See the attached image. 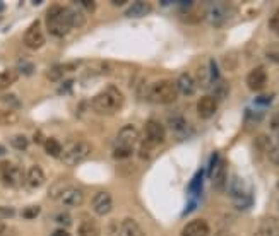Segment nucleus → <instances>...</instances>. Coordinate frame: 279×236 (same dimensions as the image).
<instances>
[{
  "instance_id": "1",
  "label": "nucleus",
  "mask_w": 279,
  "mask_h": 236,
  "mask_svg": "<svg viewBox=\"0 0 279 236\" xmlns=\"http://www.w3.org/2000/svg\"><path fill=\"white\" fill-rule=\"evenodd\" d=\"M45 24H47L48 33L55 36V38H63L71 33L74 27V17H72V9L63 7L55 4L47 11V17H45Z\"/></svg>"
},
{
  "instance_id": "2",
  "label": "nucleus",
  "mask_w": 279,
  "mask_h": 236,
  "mask_svg": "<svg viewBox=\"0 0 279 236\" xmlns=\"http://www.w3.org/2000/svg\"><path fill=\"white\" fill-rule=\"evenodd\" d=\"M123 92L117 86H107L91 99V108L98 115H113L123 106Z\"/></svg>"
},
{
  "instance_id": "3",
  "label": "nucleus",
  "mask_w": 279,
  "mask_h": 236,
  "mask_svg": "<svg viewBox=\"0 0 279 236\" xmlns=\"http://www.w3.org/2000/svg\"><path fill=\"white\" fill-rule=\"evenodd\" d=\"M178 98L177 82L171 79H161V81L153 82L146 89V99L154 105H171Z\"/></svg>"
},
{
  "instance_id": "4",
  "label": "nucleus",
  "mask_w": 279,
  "mask_h": 236,
  "mask_svg": "<svg viewBox=\"0 0 279 236\" xmlns=\"http://www.w3.org/2000/svg\"><path fill=\"white\" fill-rule=\"evenodd\" d=\"M50 197L55 198L65 207H79L84 202V192L72 185H63L57 182L50 188Z\"/></svg>"
},
{
  "instance_id": "5",
  "label": "nucleus",
  "mask_w": 279,
  "mask_h": 236,
  "mask_svg": "<svg viewBox=\"0 0 279 236\" xmlns=\"http://www.w3.org/2000/svg\"><path fill=\"white\" fill-rule=\"evenodd\" d=\"M228 192H230V197L236 209L243 211L247 207L252 206V192H250V187L238 175H233L231 177L230 183H228Z\"/></svg>"
},
{
  "instance_id": "6",
  "label": "nucleus",
  "mask_w": 279,
  "mask_h": 236,
  "mask_svg": "<svg viewBox=\"0 0 279 236\" xmlns=\"http://www.w3.org/2000/svg\"><path fill=\"white\" fill-rule=\"evenodd\" d=\"M91 154V144L88 141H72L62 147L60 159L65 166H77Z\"/></svg>"
},
{
  "instance_id": "7",
  "label": "nucleus",
  "mask_w": 279,
  "mask_h": 236,
  "mask_svg": "<svg viewBox=\"0 0 279 236\" xmlns=\"http://www.w3.org/2000/svg\"><path fill=\"white\" fill-rule=\"evenodd\" d=\"M24 171L19 164H16L14 161L4 159L0 161V180L2 183L9 188H17L21 185H24Z\"/></svg>"
},
{
  "instance_id": "8",
  "label": "nucleus",
  "mask_w": 279,
  "mask_h": 236,
  "mask_svg": "<svg viewBox=\"0 0 279 236\" xmlns=\"http://www.w3.org/2000/svg\"><path fill=\"white\" fill-rule=\"evenodd\" d=\"M236 16V7H233V4L228 2H216L209 7L207 19L214 27H223L228 22L233 21V17Z\"/></svg>"
},
{
  "instance_id": "9",
  "label": "nucleus",
  "mask_w": 279,
  "mask_h": 236,
  "mask_svg": "<svg viewBox=\"0 0 279 236\" xmlns=\"http://www.w3.org/2000/svg\"><path fill=\"white\" fill-rule=\"evenodd\" d=\"M207 175L213 180L214 188H218V190L225 188L226 177H228V164H226L225 159H221V157H219L218 152H214V154H213V159H211V164H209Z\"/></svg>"
},
{
  "instance_id": "10",
  "label": "nucleus",
  "mask_w": 279,
  "mask_h": 236,
  "mask_svg": "<svg viewBox=\"0 0 279 236\" xmlns=\"http://www.w3.org/2000/svg\"><path fill=\"white\" fill-rule=\"evenodd\" d=\"M144 146L146 147H154L164 142L166 139V128L163 127V123H159L158 120H148L144 125Z\"/></svg>"
},
{
  "instance_id": "11",
  "label": "nucleus",
  "mask_w": 279,
  "mask_h": 236,
  "mask_svg": "<svg viewBox=\"0 0 279 236\" xmlns=\"http://www.w3.org/2000/svg\"><path fill=\"white\" fill-rule=\"evenodd\" d=\"M22 41L29 50H40L41 46L45 45V33H43V26H41V21H34L31 22L29 27L24 31V36H22Z\"/></svg>"
},
{
  "instance_id": "12",
  "label": "nucleus",
  "mask_w": 279,
  "mask_h": 236,
  "mask_svg": "<svg viewBox=\"0 0 279 236\" xmlns=\"http://www.w3.org/2000/svg\"><path fill=\"white\" fill-rule=\"evenodd\" d=\"M168 128L173 132V136L177 139H187V137H190V133H192L190 123L187 122L184 115H180V113H173L168 117Z\"/></svg>"
},
{
  "instance_id": "13",
  "label": "nucleus",
  "mask_w": 279,
  "mask_h": 236,
  "mask_svg": "<svg viewBox=\"0 0 279 236\" xmlns=\"http://www.w3.org/2000/svg\"><path fill=\"white\" fill-rule=\"evenodd\" d=\"M45 183V171L41 166L33 164L29 166L24 175V187L27 190H38V188L43 187Z\"/></svg>"
},
{
  "instance_id": "14",
  "label": "nucleus",
  "mask_w": 279,
  "mask_h": 236,
  "mask_svg": "<svg viewBox=\"0 0 279 236\" xmlns=\"http://www.w3.org/2000/svg\"><path fill=\"white\" fill-rule=\"evenodd\" d=\"M113 209V198L110 192H98L93 197V212L96 216H108Z\"/></svg>"
},
{
  "instance_id": "15",
  "label": "nucleus",
  "mask_w": 279,
  "mask_h": 236,
  "mask_svg": "<svg viewBox=\"0 0 279 236\" xmlns=\"http://www.w3.org/2000/svg\"><path fill=\"white\" fill-rule=\"evenodd\" d=\"M139 142V132L134 125H125L122 127V130L117 136V146L118 147H125V149L134 151V146Z\"/></svg>"
},
{
  "instance_id": "16",
  "label": "nucleus",
  "mask_w": 279,
  "mask_h": 236,
  "mask_svg": "<svg viewBox=\"0 0 279 236\" xmlns=\"http://www.w3.org/2000/svg\"><path fill=\"white\" fill-rule=\"evenodd\" d=\"M267 84V72L262 65L252 69L247 74V86L250 91H262Z\"/></svg>"
},
{
  "instance_id": "17",
  "label": "nucleus",
  "mask_w": 279,
  "mask_h": 236,
  "mask_svg": "<svg viewBox=\"0 0 279 236\" xmlns=\"http://www.w3.org/2000/svg\"><path fill=\"white\" fill-rule=\"evenodd\" d=\"M211 228L205 219H192L182 229V236H209Z\"/></svg>"
},
{
  "instance_id": "18",
  "label": "nucleus",
  "mask_w": 279,
  "mask_h": 236,
  "mask_svg": "<svg viewBox=\"0 0 279 236\" xmlns=\"http://www.w3.org/2000/svg\"><path fill=\"white\" fill-rule=\"evenodd\" d=\"M254 236H279V221L272 216L262 217Z\"/></svg>"
},
{
  "instance_id": "19",
  "label": "nucleus",
  "mask_w": 279,
  "mask_h": 236,
  "mask_svg": "<svg viewBox=\"0 0 279 236\" xmlns=\"http://www.w3.org/2000/svg\"><path fill=\"white\" fill-rule=\"evenodd\" d=\"M218 112V101L211 94H205L197 101V115L200 118L207 120Z\"/></svg>"
},
{
  "instance_id": "20",
  "label": "nucleus",
  "mask_w": 279,
  "mask_h": 236,
  "mask_svg": "<svg viewBox=\"0 0 279 236\" xmlns=\"http://www.w3.org/2000/svg\"><path fill=\"white\" fill-rule=\"evenodd\" d=\"M151 4L149 2H143V0H139V2H132V6L125 11V17H129V19H141V17L148 16L151 12Z\"/></svg>"
},
{
  "instance_id": "21",
  "label": "nucleus",
  "mask_w": 279,
  "mask_h": 236,
  "mask_svg": "<svg viewBox=\"0 0 279 236\" xmlns=\"http://www.w3.org/2000/svg\"><path fill=\"white\" fill-rule=\"evenodd\" d=\"M177 87H178V92H182V94H185V96H192L195 92V89H197L194 77L187 72L180 74V77H178V81H177Z\"/></svg>"
},
{
  "instance_id": "22",
  "label": "nucleus",
  "mask_w": 279,
  "mask_h": 236,
  "mask_svg": "<svg viewBox=\"0 0 279 236\" xmlns=\"http://www.w3.org/2000/svg\"><path fill=\"white\" fill-rule=\"evenodd\" d=\"M120 236H146V234L135 219L127 217V219H123L120 226Z\"/></svg>"
},
{
  "instance_id": "23",
  "label": "nucleus",
  "mask_w": 279,
  "mask_h": 236,
  "mask_svg": "<svg viewBox=\"0 0 279 236\" xmlns=\"http://www.w3.org/2000/svg\"><path fill=\"white\" fill-rule=\"evenodd\" d=\"M77 233H79V236H101V229H99V226L96 221L86 219L79 224Z\"/></svg>"
},
{
  "instance_id": "24",
  "label": "nucleus",
  "mask_w": 279,
  "mask_h": 236,
  "mask_svg": "<svg viewBox=\"0 0 279 236\" xmlns=\"http://www.w3.org/2000/svg\"><path fill=\"white\" fill-rule=\"evenodd\" d=\"M71 69H74V65H63V63H57V65H53V67H50L48 71H47V79L48 81H52V82H57V81H60V79L65 77V74L71 71Z\"/></svg>"
},
{
  "instance_id": "25",
  "label": "nucleus",
  "mask_w": 279,
  "mask_h": 236,
  "mask_svg": "<svg viewBox=\"0 0 279 236\" xmlns=\"http://www.w3.org/2000/svg\"><path fill=\"white\" fill-rule=\"evenodd\" d=\"M228 92H230V84H228L226 81H223V79H218V81L213 84V94L211 96L218 101V103L226 98Z\"/></svg>"
},
{
  "instance_id": "26",
  "label": "nucleus",
  "mask_w": 279,
  "mask_h": 236,
  "mask_svg": "<svg viewBox=\"0 0 279 236\" xmlns=\"http://www.w3.org/2000/svg\"><path fill=\"white\" fill-rule=\"evenodd\" d=\"M17 77H19V74H17V71H12V69L0 72V91H6L7 87H11L17 81Z\"/></svg>"
},
{
  "instance_id": "27",
  "label": "nucleus",
  "mask_w": 279,
  "mask_h": 236,
  "mask_svg": "<svg viewBox=\"0 0 279 236\" xmlns=\"http://www.w3.org/2000/svg\"><path fill=\"white\" fill-rule=\"evenodd\" d=\"M43 146H45V151H47L48 156H52V157H60V154H62V147H63V146H62L60 142H58L55 137L45 139Z\"/></svg>"
},
{
  "instance_id": "28",
  "label": "nucleus",
  "mask_w": 279,
  "mask_h": 236,
  "mask_svg": "<svg viewBox=\"0 0 279 236\" xmlns=\"http://www.w3.org/2000/svg\"><path fill=\"white\" fill-rule=\"evenodd\" d=\"M17 122H19V115H17L16 110H9V108L0 110V125L7 127V125H14Z\"/></svg>"
},
{
  "instance_id": "29",
  "label": "nucleus",
  "mask_w": 279,
  "mask_h": 236,
  "mask_svg": "<svg viewBox=\"0 0 279 236\" xmlns=\"http://www.w3.org/2000/svg\"><path fill=\"white\" fill-rule=\"evenodd\" d=\"M9 142H11V146L17 151H26L27 146H29V139H27L26 136H22V133L12 136L11 139H9Z\"/></svg>"
},
{
  "instance_id": "30",
  "label": "nucleus",
  "mask_w": 279,
  "mask_h": 236,
  "mask_svg": "<svg viewBox=\"0 0 279 236\" xmlns=\"http://www.w3.org/2000/svg\"><path fill=\"white\" fill-rule=\"evenodd\" d=\"M264 55H266V58L269 60V62L279 63V43H271V45H267Z\"/></svg>"
},
{
  "instance_id": "31",
  "label": "nucleus",
  "mask_w": 279,
  "mask_h": 236,
  "mask_svg": "<svg viewBox=\"0 0 279 236\" xmlns=\"http://www.w3.org/2000/svg\"><path fill=\"white\" fill-rule=\"evenodd\" d=\"M0 101H2V103L6 105L9 110H17V108H21V106H22L19 98H17V96H14V94H4V96H0Z\"/></svg>"
},
{
  "instance_id": "32",
  "label": "nucleus",
  "mask_w": 279,
  "mask_h": 236,
  "mask_svg": "<svg viewBox=\"0 0 279 236\" xmlns=\"http://www.w3.org/2000/svg\"><path fill=\"white\" fill-rule=\"evenodd\" d=\"M255 147L260 151V152H269L271 151V139H269L267 136H259L257 139H255Z\"/></svg>"
},
{
  "instance_id": "33",
  "label": "nucleus",
  "mask_w": 279,
  "mask_h": 236,
  "mask_svg": "<svg viewBox=\"0 0 279 236\" xmlns=\"http://www.w3.org/2000/svg\"><path fill=\"white\" fill-rule=\"evenodd\" d=\"M223 65H225V69H228V71H233V69L238 65V62H236V53L230 52L228 55H225V58H223Z\"/></svg>"
},
{
  "instance_id": "34",
  "label": "nucleus",
  "mask_w": 279,
  "mask_h": 236,
  "mask_svg": "<svg viewBox=\"0 0 279 236\" xmlns=\"http://www.w3.org/2000/svg\"><path fill=\"white\" fill-rule=\"evenodd\" d=\"M40 212H41L40 206H29L22 211V217H24V219H34V217L40 216Z\"/></svg>"
},
{
  "instance_id": "35",
  "label": "nucleus",
  "mask_w": 279,
  "mask_h": 236,
  "mask_svg": "<svg viewBox=\"0 0 279 236\" xmlns=\"http://www.w3.org/2000/svg\"><path fill=\"white\" fill-rule=\"evenodd\" d=\"M132 156V149H125V147H115L113 149V157L118 161H122V159H127V157H130Z\"/></svg>"
},
{
  "instance_id": "36",
  "label": "nucleus",
  "mask_w": 279,
  "mask_h": 236,
  "mask_svg": "<svg viewBox=\"0 0 279 236\" xmlns=\"http://www.w3.org/2000/svg\"><path fill=\"white\" fill-rule=\"evenodd\" d=\"M269 29L279 38V9L272 14V17L269 19Z\"/></svg>"
},
{
  "instance_id": "37",
  "label": "nucleus",
  "mask_w": 279,
  "mask_h": 236,
  "mask_svg": "<svg viewBox=\"0 0 279 236\" xmlns=\"http://www.w3.org/2000/svg\"><path fill=\"white\" fill-rule=\"evenodd\" d=\"M16 216V209L14 207H7V206H0V221L2 219H11V217Z\"/></svg>"
},
{
  "instance_id": "38",
  "label": "nucleus",
  "mask_w": 279,
  "mask_h": 236,
  "mask_svg": "<svg viewBox=\"0 0 279 236\" xmlns=\"http://www.w3.org/2000/svg\"><path fill=\"white\" fill-rule=\"evenodd\" d=\"M200 182H202V171H199V173L195 175V178L192 180V183H190V190L197 193V192L200 190V187H202V183H200Z\"/></svg>"
},
{
  "instance_id": "39",
  "label": "nucleus",
  "mask_w": 279,
  "mask_h": 236,
  "mask_svg": "<svg viewBox=\"0 0 279 236\" xmlns=\"http://www.w3.org/2000/svg\"><path fill=\"white\" fill-rule=\"evenodd\" d=\"M267 154H269V159H271L274 164L279 166V144L277 146H272L271 151H269Z\"/></svg>"
},
{
  "instance_id": "40",
  "label": "nucleus",
  "mask_w": 279,
  "mask_h": 236,
  "mask_svg": "<svg viewBox=\"0 0 279 236\" xmlns=\"http://www.w3.org/2000/svg\"><path fill=\"white\" fill-rule=\"evenodd\" d=\"M72 17H74V27H81L86 22L84 16L79 11H74V9H72Z\"/></svg>"
},
{
  "instance_id": "41",
  "label": "nucleus",
  "mask_w": 279,
  "mask_h": 236,
  "mask_svg": "<svg viewBox=\"0 0 279 236\" xmlns=\"http://www.w3.org/2000/svg\"><path fill=\"white\" fill-rule=\"evenodd\" d=\"M55 219H57V223H58V224H63V226H71V223H72L71 216H68L67 212H62V214L55 216Z\"/></svg>"
},
{
  "instance_id": "42",
  "label": "nucleus",
  "mask_w": 279,
  "mask_h": 236,
  "mask_svg": "<svg viewBox=\"0 0 279 236\" xmlns=\"http://www.w3.org/2000/svg\"><path fill=\"white\" fill-rule=\"evenodd\" d=\"M271 128L279 136V110L272 115V118H271Z\"/></svg>"
},
{
  "instance_id": "43",
  "label": "nucleus",
  "mask_w": 279,
  "mask_h": 236,
  "mask_svg": "<svg viewBox=\"0 0 279 236\" xmlns=\"http://www.w3.org/2000/svg\"><path fill=\"white\" fill-rule=\"evenodd\" d=\"M19 71H22V74H26V76H31L33 71H34V67L31 65V63H27V62H22L19 65Z\"/></svg>"
},
{
  "instance_id": "44",
  "label": "nucleus",
  "mask_w": 279,
  "mask_h": 236,
  "mask_svg": "<svg viewBox=\"0 0 279 236\" xmlns=\"http://www.w3.org/2000/svg\"><path fill=\"white\" fill-rule=\"evenodd\" d=\"M271 99H272V94H269V96H259V98L255 99V105H269V103H271Z\"/></svg>"
},
{
  "instance_id": "45",
  "label": "nucleus",
  "mask_w": 279,
  "mask_h": 236,
  "mask_svg": "<svg viewBox=\"0 0 279 236\" xmlns=\"http://www.w3.org/2000/svg\"><path fill=\"white\" fill-rule=\"evenodd\" d=\"M81 6H84V9H88V11H94L96 9V4L94 2H89V0H81Z\"/></svg>"
},
{
  "instance_id": "46",
  "label": "nucleus",
  "mask_w": 279,
  "mask_h": 236,
  "mask_svg": "<svg viewBox=\"0 0 279 236\" xmlns=\"http://www.w3.org/2000/svg\"><path fill=\"white\" fill-rule=\"evenodd\" d=\"M52 236H71L67 233V231H63V229H57V231H53Z\"/></svg>"
},
{
  "instance_id": "47",
  "label": "nucleus",
  "mask_w": 279,
  "mask_h": 236,
  "mask_svg": "<svg viewBox=\"0 0 279 236\" xmlns=\"http://www.w3.org/2000/svg\"><path fill=\"white\" fill-rule=\"evenodd\" d=\"M214 236H233V234L230 233V231H226V229H221V231H218V233L214 234Z\"/></svg>"
},
{
  "instance_id": "48",
  "label": "nucleus",
  "mask_w": 279,
  "mask_h": 236,
  "mask_svg": "<svg viewBox=\"0 0 279 236\" xmlns=\"http://www.w3.org/2000/svg\"><path fill=\"white\" fill-rule=\"evenodd\" d=\"M113 6H117V7H120V6H123V4H125V0H113Z\"/></svg>"
},
{
  "instance_id": "49",
  "label": "nucleus",
  "mask_w": 279,
  "mask_h": 236,
  "mask_svg": "<svg viewBox=\"0 0 279 236\" xmlns=\"http://www.w3.org/2000/svg\"><path fill=\"white\" fill-rule=\"evenodd\" d=\"M4 231H6V224H4V223H0V234H2Z\"/></svg>"
},
{
  "instance_id": "50",
  "label": "nucleus",
  "mask_w": 279,
  "mask_h": 236,
  "mask_svg": "<svg viewBox=\"0 0 279 236\" xmlns=\"http://www.w3.org/2000/svg\"><path fill=\"white\" fill-rule=\"evenodd\" d=\"M4 154H6V149H4V147L0 146V156H4Z\"/></svg>"
},
{
  "instance_id": "51",
  "label": "nucleus",
  "mask_w": 279,
  "mask_h": 236,
  "mask_svg": "<svg viewBox=\"0 0 279 236\" xmlns=\"http://www.w3.org/2000/svg\"><path fill=\"white\" fill-rule=\"evenodd\" d=\"M277 209H279V198H277Z\"/></svg>"
},
{
  "instance_id": "52",
  "label": "nucleus",
  "mask_w": 279,
  "mask_h": 236,
  "mask_svg": "<svg viewBox=\"0 0 279 236\" xmlns=\"http://www.w3.org/2000/svg\"><path fill=\"white\" fill-rule=\"evenodd\" d=\"M277 187H279V185H277Z\"/></svg>"
}]
</instances>
